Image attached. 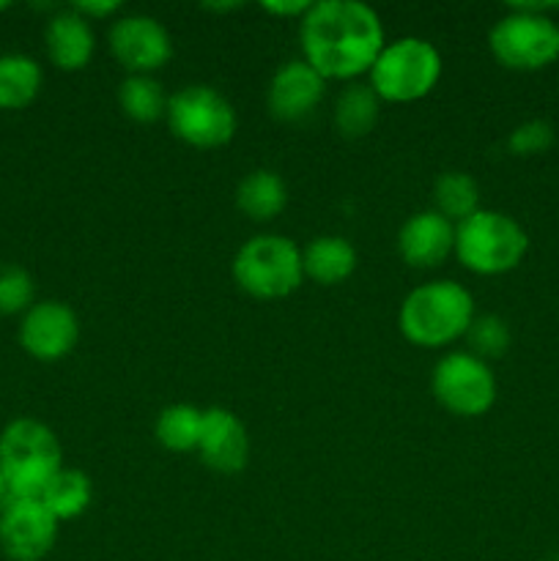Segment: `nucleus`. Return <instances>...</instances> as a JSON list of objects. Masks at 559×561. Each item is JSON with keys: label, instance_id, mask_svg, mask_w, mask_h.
Segmentation results:
<instances>
[{"label": "nucleus", "instance_id": "1", "mask_svg": "<svg viewBox=\"0 0 559 561\" xmlns=\"http://www.w3.org/2000/svg\"><path fill=\"white\" fill-rule=\"evenodd\" d=\"M301 60L323 80H351L370 75L387 44L384 22L360 0H321L310 3L299 22Z\"/></svg>", "mask_w": 559, "mask_h": 561}, {"label": "nucleus", "instance_id": "2", "mask_svg": "<svg viewBox=\"0 0 559 561\" xmlns=\"http://www.w3.org/2000/svg\"><path fill=\"white\" fill-rule=\"evenodd\" d=\"M475 316V296L464 285L455 279H431L400 301L398 329L417 348L436 351L466 337Z\"/></svg>", "mask_w": 559, "mask_h": 561}, {"label": "nucleus", "instance_id": "3", "mask_svg": "<svg viewBox=\"0 0 559 561\" xmlns=\"http://www.w3.org/2000/svg\"><path fill=\"white\" fill-rule=\"evenodd\" d=\"M529 250V236L518 219L493 208H480L455 225V257L480 277H499L521 266Z\"/></svg>", "mask_w": 559, "mask_h": 561}, {"label": "nucleus", "instance_id": "4", "mask_svg": "<svg viewBox=\"0 0 559 561\" xmlns=\"http://www.w3.org/2000/svg\"><path fill=\"white\" fill-rule=\"evenodd\" d=\"M64 469V449L58 436L44 422L14 420L0 433V474L11 496H42Z\"/></svg>", "mask_w": 559, "mask_h": 561}, {"label": "nucleus", "instance_id": "5", "mask_svg": "<svg viewBox=\"0 0 559 561\" xmlns=\"http://www.w3.org/2000/svg\"><path fill=\"white\" fill-rule=\"evenodd\" d=\"M442 80V55L422 36H400L384 44L367 75L381 102L409 104L425 99Z\"/></svg>", "mask_w": 559, "mask_h": 561}, {"label": "nucleus", "instance_id": "6", "mask_svg": "<svg viewBox=\"0 0 559 561\" xmlns=\"http://www.w3.org/2000/svg\"><path fill=\"white\" fill-rule=\"evenodd\" d=\"M236 285L261 301L285 299L305 283L301 250L296 241L280 233H258L247 239L233 255Z\"/></svg>", "mask_w": 559, "mask_h": 561}, {"label": "nucleus", "instance_id": "7", "mask_svg": "<svg viewBox=\"0 0 559 561\" xmlns=\"http://www.w3.org/2000/svg\"><path fill=\"white\" fill-rule=\"evenodd\" d=\"M164 121H168L170 135L175 140L197 148V151L228 146L236 135V126H239L233 104L217 88L203 85V82L179 88L168 99Z\"/></svg>", "mask_w": 559, "mask_h": 561}, {"label": "nucleus", "instance_id": "8", "mask_svg": "<svg viewBox=\"0 0 559 561\" xmlns=\"http://www.w3.org/2000/svg\"><path fill=\"white\" fill-rule=\"evenodd\" d=\"M493 58L513 71H537L559 58V25L548 14L510 5L488 33Z\"/></svg>", "mask_w": 559, "mask_h": 561}, {"label": "nucleus", "instance_id": "9", "mask_svg": "<svg viewBox=\"0 0 559 561\" xmlns=\"http://www.w3.org/2000/svg\"><path fill=\"white\" fill-rule=\"evenodd\" d=\"M431 392L444 411L460 420H475L493 409L499 387L488 362L469 351H453L433 367Z\"/></svg>", "mask_w": 559, "mask_h": 561}, {"label": "nucleus", "instance_id": "10", "mask_svg": "<svg viewBox=\"0 0 559 561\" xmlns=\"http://www.w3.org/2000/svg\"><path fill=\"white\" fill-rule=\"evenodd\" d=\"M58 540V518L36 496H9L0 507V551L11 561H42Z\"/></svg>", "mask_w": 559, "mask_h": 561}, {"label": "nucleus", "instance_id": "11", "mask_svg": "<svg viewBox=\"0 0 559 561\" xmlns=\"http://www.w3.org/2000/svg\"><path fill=\"white\" fill-rule=\"evenodd\" d=\"M107 44L113 58L129 75H153L173 58L168 27L148 14H121L110 25Z\"/></svg>", "mask_w": 559, "mask_h": 561}, {"label": "nucleus", "instance_id": "12", "mask_svg": "<svg viewBox=\"0 0 559 561\" xmlns=\"http://www.w3.org/2000/svg\"><path fill=\"white\" fill-rule=\"evenodd\" d=\"M77 340H80V318L64 301H38L22 316L20 343L33 359H64L75 351Z\"/></svg>", "mask_w": 559, "mask_h": 561}, {"label": "nucleus", "instance_id": "13", "mask_svg": "<svg viewBox=\"0 0 559 561\" xmlns=\"http://www.w3.org/2000/svg\"><path fill=\"white\" fill-rule=\"evenodd\" d=\"M327 93V80L307 60L296 58L280 66L266 88V107L272 118L283 124H299L310 118Z\"/></svg>", "mask_w": 559, "mask_h": 561}, {"label": "nucleus", "instance_id": "14", "mask_svg": "<svg viewBox=\"0 0 559 561\" xmlns=\"http://www.w3.org/2000/svg\"><path fill=\"white\" fill-rule=\"evenodd\" d=\"M195 453L201 455L203 466L217 474H239L250 460V436H247L244 422L223 405L206 409Z\"/></svg>", "mask_w": 559, "mask_h": 561}, {"label": "nucleus", "instance_id": "15", "mask_svg": "<svg viewBox=\"0 0 559 561\" xmlns=\"http://www.w3.org/2000/svg\"><path fill=\"white\" fill-rule=\"evenodd\" d=\"M398 252L411 268H436L455 255V225L427 208L403 222L398 233Z\"/></svg>", "mask_w": 559, "mask_h": 561}, {"label": "nucleus", "instance_id": "16", "mask_svg": "<svg viewBox=\"0 0 559 561\" xmlns=\"http://www.w3.org/2000/svg\"><path fill=\"white\" fill-rule=\"evenodd\" d=\"M44 44H47V58L53 60L55 69L60 71H80L91 64L93 49H96V36L85 16L77 14L75 9L55 11L44 31Z\"/></svg>", "mask_w": 559, "mask_h": 561}, {"label": "nucleus", "instance_id": "17", "mask_svg": "<svg viewBox=\"0 0 559 561\" xmlns=\"http://www.w3.org/2000/svg\"><path fill=\"white\" fill-rule=\"evenodd\" d=\"M356 250L343 236H316L310 244L301 250V266H305V279L318 285L345 283L356 268Z\"/></svg>", "mask_w": 559, "mask_h": 561}, {"label": "nucleus", "instance_id": "18", "mask_svg": "<svg viewBox=\"0 0 559 561\" xmlns=\"http://www.w3.org/2000/svg\"><path fill=\"white\" fill-rule=\"evenodd\" d=\"M236 206L252 222H272L288 206V186L274 170L258 168L236 186Z\"/></svg>", "mask_w": 559, "mask_h": 561}, {"label": "nucleus", "instance_id": "19", "mask_svg": "<svg viewBox=\"0 0 559 561\" xmlns=\"http://www.w3.org/2000/svg\"><path fill=\"white\" fill-rule=\"evenodd\" d=\"M378 107L381 99L376 96L367 82H351L340 91L338 102H334V129L345 137V140H360L376 129Z\"/></svg>", "mask_w": 559, "mask_h": 561}, {"label": "nucleus", "instance_id": "20", "mask_svg": "<svg viewBox=\"0 0 559 561\" xmlns=\"http://www.w3.org/2000/svg\"><path fill=\"white\" fill-rule=\"evenodd\" d=\"M44 507L60 520H75L91 507L93 499V485L91 477L80 469H60L58 474L49 480V485L44 488L42 496Z\"/></svg>", "mask_w": 559, "mask_h": 561}, {"label": "nucleus", "instance_id": "21", "mask_svg": "<svg viewBox=\"0 0 559 561\" xmlns=\"http://www.w3.org/2000/svg\"><path fill=\"white\" fill-rule=\"evenodd\" d=\"M168 93L153 75H129L118 85V107L135 124H153L168 113Z\"/></svg>", "mask_w": 559, "mask_h": 561}, {"label": "nucleus", "instance_id": "22", "mask_svg": "<svg viewBox=\"0 0 559 561\" xmlns=\"http://www.w3.org/2000/svg\"><path fill=\"white\" fill-rule=\"evenodd\" d=\"M203 431V409L190 403H173L159 411L153 436L168 453L186 455L195 453Z\"/></svg>", "mask_w": 559, "mask_h": 561}, {"label": "nucleus", "instance_id": "23", "mask_svg": "<svg viewBox=\"0 0 559 561\" xmlns=\"http://www.w3.org/2000/svg\"><path fill=\"white\" fill-rule=\"evenodd\" d=\"M42 66L27 55L0 58V110H22L42 91Z\"/></svg>", "mask_w": 559, "mask_h": 561}, {"label": "nucleus", "instance_id": "24", "mask_svg": "<svg viewBox=\"0 0 559 561\" xmlns=\"http://www.w3.org/2000/svg\"><path fill=\"white\" fill-rule=\"evenodd\" d=\"M433 211L442 214L453 225L464 222L480 211V186L464 170H447L433 184Z\"/></svg>", "mask_w": 559, "mask_h": 561}, {"label": "nucleus", "instance_id": "25", "mask_svg": "<svg viewBox=\"0 0 559 561\" xmlns=\"http://www.w3.org/2000/svg\"><path fill=\"white\" fill-rule=\"evenodd\" d=\"M466 343H469V354H475L477 359H499V356L507 354L510 348V327L504 318L491 316H475L469 332H466Z\"/></svg>", "mask_w": 559, "mask_h": 561}, {"label": "nucleus", "instance_id": "26", "mask_svg": "<svg viewBox=\"0 0 559 561\" xmlns=\"http://www.w3.org/2000/svg\"><path fill=\"white\" fill-rule=\"evenodd\" d=\"M33 277L25 268L14 266V263H3L0 266V312L3 316H25L33 307Z\"/></svg>", "mask_w": 559, "mask_h": 561}, {"label": "nucleus", "instance_id": "27", "mask_svg": "<svg viewBox=\"0 0 559 561\" xmlns=\"http://www.w3.org/2000/svg\"><path fill=\"white\" fill-rule=\"evenodd\" d=\"M554 126L543 118L524 121V124L515 126L507 137V148L515 157H537V153H546L554 146Z\"/></svg>", "mask_w": 559, "mask_h": 561}, {"label": "nucleus", "instance_id": "28", "mask_svg": "<svg viewBox=\"0 0 559 561\" xmlns=\"http://www.w3.org/2000/svg\"><path fill=\"white\" fill-rule=\"evenodd\" d=\"M71 9H75L80 16H85L88 22H99V20H110V16L121 14L124 5H121L118 0H80V3H75Z\"/></svg>", "mask_w": 559, "mask_h": 561}, {"label": "nucleus", "instance_id": "29", "mask_svg": "<svg viewBox=\"0 0 559 561\" xmlns=\"http://www.w3.org/2000/svg\"><path fill=\"white\" fill-rule=\"evenodd\" d=\"M310 3L305 0H280V3H263V11L280 16V20H301L307 14Z\"/></svg>", "mask_w": 559, "mask_h": 561}, {"label": "nucleus", "instance_id": "30", "mask_svg": "<svg viewBox=\"0 0 559 561\" xmlns=\"http://www.w3.org/2000/svg\"><path fill=\"white\" fill-rule=\"evenodd\" d=\"M9 485H5V480H3V474H0V507H3L5 502H9Z\"/></svg>", "mask_w": 559, "mask_h": 561}, {"label": "nucleus", "instance_id": "31", "mask_svg": "<svg viewBox=\"0 0 559 561\" xmlns=\"http://www.w3.org/2000/svg\"><path fill=\"white\" fill-rule=\"evenodd\" d=\"M9 9V3H5V0H0V11H5Z\"/></svg>", "mask_w": 559, "mask_h": 561}]
</instances>
